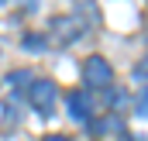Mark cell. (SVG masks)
Here are the masks:
<instances>
[{"mask_svg":"<svg viewBox=\"0 0 148 141\" xmlns=\"http://www.w3.org/2000/svg\"><path fill=\"white\" fill-rule=\"evenodd\" d=\"M55 100H59V86L52 83V79H38V83H31V103H35L38 114H52L55 110Z\"/></svg>","mask_w":148,"mask_h":141,"instance_id":"6da1fadb","label":"cell"},{"mask_svg":"<svg viewBox=\"0 0 148 141\" xmlns=\"http://www.w3.org/2000/svg\"><path fill=\"white\" fill-rule=\"evenodd\" d=\"M83 79H86L90 86H110V79H114L110 62H107L103 55H90L86 66H83Z\"/></svg>","mask_w":148,"mask_h":141,"instance_id":"7a4b0ae2","label":"cell"},{"mask_svg":"<svg viewBox=\"0 0 148 141\" xmlns=\"http://www.w3.org/2000/svg\"><path fill=\"white\" fill-rule=\"evenodd\" d=\"M66 103H69V117H73V120H79V124L90 120V114H93V100H90L86 90H73Z\"/></svg>","mask_w":148,"mask_h":141,"instance_id":"3957f363","label":"cell"},{"mask_svg":"<svg viewBox=\"0 0 148 141\" xmlns=\"http://www.w3.org/2000/svg\"><path fill=\"white\" fill-rule=\"evenodd\" d=\"M79 38V24H76L73 17H55L52 21V41L55 45H69Z\"/></svg>","mask_w":148,"mask_h":141,"instance_id":"277c9868","label":"cell"},{"mask_svg":"<svg viewBox=\"0 0 148 141\" xmlns=\"http://www.w3.org/2000/svg\"><path fill=\"white\" fill-rule=\"evenodd\" d=\"M93 131H97V134H121V131H124V120H121V117H117V110H114V114H107Z\"/></svg>","mask_w":148,"mask_h":141,"instance_id":"5b68a950","label":"cell"},{"mask_svg":"<svg viewBox=\"0 0 148 141\" xmlns=\"http://www.w3.org/2000/svg\"><path fill=\"white\" fill-rule=\"evenodd\" d=\"M28 79H31V72H10V76H7V83H10V86H14V90H21V86H24V83H28Z\"/></svg>","mask_w":148,"mask_h":141,"instance_id":"8992f818","label":"cell"},{"mask_svg":"<svg viewBox=\"0 0 148 141\" xmlns=\"http://www.w3.org/2000/svg\"><path fill=\"white\" fill-rule=\"evenodd\" d=\"M134 110H138L141 117H148V86L141 90V97H138V103H134Z\"/></svg>","mask_w":148,"mask_h":141,"instance_id":"52a82bcc","label":"cell"},{"mask_svg":"<svg viewBox=\"0 0 148 141\" xmlns=\"http://www.w3.org/2000/svg\"><path fill=\"white\" fill-rule=\"evenodd\" d=\"M45 141H69V138H62V134H48Z\"/></svg>","mask_w":148,"mask_h":141,"instance_id":"ba28073f","label":"cell"}]
</instances>
